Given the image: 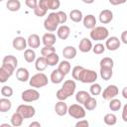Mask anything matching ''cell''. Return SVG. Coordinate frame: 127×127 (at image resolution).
Masks as SVG:
<instances>
[{"mask_svg":"<svg viewBox=\"0 0 127 127\" xmlns=\"http://www.w3.org/2000/svg\"><path fill=\"white\" fill-rule=\"evenodd\" d=\"M75 88H76V84H75V81L73 79H66L62 88H60L57 93H56V97L59 99V100H63L64 101L65 99H67L69 96L73 95L74 94V91H75Z\"/></svg>","mask_w":127,"mask_h":127,"instance_id":"1","label":"cell"},{"mask_svg":"<svg viewBox=\"0 0 127 127\" xmlns=\"http://www.w3.org/2000/svg\"><path fill=\"white\" fill-rule=\"evenodd\" d=\"M59 24H61V23H60L58 13L57 12H51L44 21V28L48 32H54V31L58 30Z\"/></svg>","mask_w":127,"mask_h":127,"instance_id":"2","label":"cell"},{"mask_svg":"<svg viewBox=\"0 0 127 127\" xmlns=\"http://www.w3.org/2000/svg\"><path fill=\"white\" fill-rule=\"evenodd\" d=\"M89 36L91 40L99 42V41L106 40L109 36V32H108V29L105 28L104 26H95L93 29H91Z\"/></svg>","mask_w":127,"mask_h":127,"instance_id":"3","label":"cell"},{"mask_svg":"<svg viewBox=\"0 0 127 127\" xmlns=\"http://www.w3.org/2000/svg\"><path fill=\"white\" fill-rule=\"evenodd\" d=\"M49 82V79H48V76L43 73V72H38L36 74H34L30 79H29V84L30 86L32 87H35V88H41V87H44L48 84Z\"/></svg>","mask_w":127,"mask_h":127,"instance_id":"4","label":"cell"},{"mask_svg":"<svg viewBox=\"0 0 127 127\" xmlns=\"http://www.w3.org/2000/svg\"><path fill=\"white\" fill-rule=\"evenodd\" d=\"M97 72L92 70V69H87L83 68L79 74L78 80L83 82V83H93L97 79Z\"/></svg>","mask_w":127,"mask_h":127,"instance_id":"5","label":"cell"},{"mask_svg":"<svg viewBox=\"0 0 127 127\" xmlns=\"http://www.w3.org/2000/svg\"><path fill=\"white\" fill-rule=\"evenodd\" d=\"M15 69L16 68L13 65L2 63V65L0 67V82H2V83L6 82L8 80V78H10L13 75Z\"/></svg>","mask_w":127,"mask_h":127,"instance_id":"6","label":"cell"},{"mask_svg":"<svg viewBox=\"0 0 127 127\" xmlns=\"http://www.w3.org/2000/svg\"><path fill=\"white\" fill-rule=\"evenodd\" d=\"M21 98L24 102H34V101L39 100L40 93L35 88H29V89H26L22 92Z\"/></svg>","mask_w":127,"mask_h":127,"instance_id":"7","label":"cell"},{"mask_svg":"<svg viewBox=\"0 0 127 127\" xmlns=\"http://www.w3.org/2000/svg\"><path fill=\"white\" fill-rule=\"evenodd\" d=\"M85 108L84 107H82L80 104H71L69 107H68V111H67V113L71 116V117H73V118H75V119H81V118H83L84 116H85Z\"/></svg>","mask_w":127,"mask_h":127,"instance_id":"8","label":"cell"},{"mask_svg":"<svg viewBox=\"0 0 127 127\" xmlns=\"http://www.w3.org/2000/svg\"><path fill=\"white\" fill-rule=\"evenodd\" d=\"M19 113H21V115L24 117V119H28V118H32L35 116L36 114V109L34 106L32 105H28V104H21L17 107V110Z\"/></svg>","mask_w":127,"mask_h":127,"instance_id":"9","label":"cell"},{"mask_svg":"<svg viewBox=\"0 0 127 127\" xmlns=\"http://www.w3.org/2000/svg\"><path fill=\"white\" fill-rule=\"evenodd\" d=\"M118 92H119L118 87L114 84H110L107 87H105V89L102 91V98L104 100H110L112 98H115Z\"/></svg>","mask_w":127,"mask_h":127,"instance_id":"10","label":"cell"},{"mask_svg":"<svg viewBox=\"0 0 127 127\" xmlns=\"http://www.w3.org/2000/svg\"><path fill=\"white\" fill-rule=\"evenodd\" d=\"M39 5L44 9L48 10H57L60 8L61 2L60 0H40Z\"/></svg>","mask_w":127,"mask_h":127,"instance_id":"11","label":"cell"},{"mask_svg":"<svg viewBox=\"0 0 127 127\" xmlns=\"http://www.w3.org/2000/svg\"><path fill=\"white\" fill-rule=\"evenodd\" d=\"M120 40L117 38V37H110V38H107L106 40V43H105V47L107 50L109 51H116L120 48Z\"/></svg>","mask_w":127,"mask_h":127,"instance_id":"12","label":"cell"},{"mask_svg":"<svg viewBox=\"0 0 127 127\" xmlns=\"http://www.w3.org/2000/svg\"><path fill=\"white\" fill-rule=\"evenodd\" d=\"M12 45H13V48L17 51H24L26 50V47L28 45L27 43V40L23 37H16L13 42H12Z\"/></svg>","mask_w":127,"mask_h":127,"instance_id":"13","label":"cell"},{"mask_svg":"<svg viewBox=\"0 0 127 127\" xmlns=\"http://www.w3.org/2000/svg\"><path fill=\"white\" fill-rule=\"evenodd\" d=\"M113 19V13L111 10L104 9L99 13V21L101 24H108Z\"/></svg>","mask_w":127,"mask_h":127,"instance_id":"14","label":"cell"},{"mask_svg":"<svg viewBox=\"0 0 127 127\" xmlns=\"http://www.w3.org/2000/svg\"><path fill=\"white\" fill-rule=\"evenodd\" d=\"M70 35V29L66 25H62L57 30V36L61 40H66Z\"/></svg>","mask_w":127,"mask_h":127,"instance_id":"15","label":"cell"},{"mask_svg":"<svg viewBox=\"0 0 127 127\" xmlns=\"http://www.w3.org/2000/svg\"><path fill=\"white\" fill-rule=\"evenodd\" d=\"M16 78L21 82H26L30 79V73L27 68L25 67H19L16 70Z\"/></svg>","mask_w":127,"mask_h":127,"instance_id":"16","label":"cell"},{"mask_svg":"<svg viewBox=\"0 0 127 127\" xmlns=\"http://www.w3.org/2000/svg\"><path fill=\"white\" fill-rule=\"evenodd\" d=\"M55 111L59 116H64L67 113L68 107H67V105L64 101L59 100V102H57L56 105H55Z\"/></svg>","mask_w":127,"mask_h":127,"instance_id":"17","label":"cell"},{"mask_svg":"<svg viewBox=\"0 0 127 127\" xmlns=\"http://www.w3.org/2000/svg\"><path fill=\"white\" fill-rule=\"evenodd\" d=\"M92 48H93L92 43H91V41H90L89 39H87V38H83V39L79 42V44H78V49H79V51L82 52V53H88L89 51L92 50Z\"/></svg>","mask_w":127,"mask_h":127,"instance_id":"18","label":"cell"},{"mask_svg":"<svg viewBox=\"0 0 127 127\" xmlns=\"http://www.w3.org/2000/svg\"><path fill=\"white\" fill-rule=\"evenodd\" d=\"M27 43H28V46L30 48H32V49H38V48H40L41 40H40V37L37 34H32V35H30L28 37Z\"/></svg>","mask_w":127,"mask_h":127,"instance_id":"19","label":"cell"},{"mask_svg":"<svg viewBox=\"0 0 127 127\" xmlns=\"http://www.w3.org/2000/svg\"><path fill=\"white\" fill-rule=\"evenodd\" d=\"M64 76H65V74H64L62 71H60L59 69H55V70L52 71L51 76H50V79H51V81L53 83L59 84V83H61L64 79Z\"/></svg>","mask_w":127,"mask_h":127,"instance_id":"20","label":"cell"},{"mask_svg":"<svg viewBox=\"0 0 127 127\" xmlns=\"http://www.w3.org/2000/svg\"><path fill=\"white\" fill-rule=\"evenodd\" d=\"M83 22V26L86 29H93L96 26V19L92 14H88L86 16H84V18L82 19Z\"/></svg>","mask_w":127,"mask_h":127,"instance_id":"21","label":"cell"},{"mask_svg":"<svg viewBox=\"0 0 127 127\" xmlns=\"http://www.w3.org/2000/svg\"><path fill=\"white\" fill-rule=\"evenodd\" d=\"M76 53H77L76 49L74 47H72V46H66L63 50V56L66 60H72V59H74L75 56H76Z\"/></svg>","mask_w":127,"mask_h":127,"instance_id":"22","label":"cell"},{"mask_svg":"<svg viewBox=\"0 0 127 127\" xmlns=\"http://www.w3.org/2000/svg\"><path fill=\"white\" fill-rule=\"evenodd\" d=\"M56 36L53 33H46L42 37V42L45 46H54L56 44Z\"/></svg>","mask_w":127,"mask_h":127,"instance_id":"23","label":"cell"},{"mask_svg":"<svg viewBox=\"0 0 127 127\" xmlns=\"http://www.w3.org/2000/svg\"><path fill=\"white\" fill-rule=\"evenodd\" d=\"M48 63H47V60H46V57H40L36 60L35 62V67L38 71H44L47 66H48Z\"/></svg>","mask_w":127,"mask_h":127,"instance_id":"24","label":"cell"},{"mask_svg":"<svg viewBox=\"0 0 127 127\" xmlns=\"http://www.w3.org/2000/svg\"><path fill=\"white\" fill-rule=\"evenodd\" d=\"M90 96H91V95L89 94V92H87V91H85V90H79V91H77L76 94H75V100H76L77 103L83 104V103L87 100V98H89Z\"/></svg>","mask_w":127,"mask_h":127,"instance_id":"25","label":"cell"},{"mask_svg":"<svg viewBox=\"0 0 127 127\" xmlns=\"http://www.w3.org/2000/svg\"><path fill=\"white\" fill-rule=\"evenodd\" d=\"M23 119H24V117L21 115V113H19L18 111H16L11 116V124H12V126H14V127L21 126L22 123H23Z\"/></svg>","mask_w":127,"mask_h":127,"instance_id":"26","label":"cell"},{"mask_svg":"<svg viewBox=\"0 0 127 127\" xmlns=\"http://www.w3.org/2000/svg\"><path fill=\"white\" fill-rule=\"evenodd\" d=\"M6 7L11 12L19 11L21 8V2L19 0H8L6 3Z\"/></svg>","mask_w":127,"mask_h":127,"instance_id":"27","label":"cell"},{"mask_svg":"<svg viewBox=\"0 0 127 127\" xmlns=\"http://www.w3.org/2000/svg\"><path fill=\"white\" fill-rule=\"evenodd\" d=\"M69 18L72 22L74 23H78L80 21H82L83 19V16H82V12L80 10H77V9H73L70 11L69 13Z\"/></svg>","mask_w":127,"mask_h":127,"instance_id":"28","label":"cell"},{"mask_svg":"<svg viewBox=\"0 0 127 127\" xmlns=\"http://www.w3.org/2000/svg\"><path fill=\"white\" fill-rule=\"evenodd\" d=\"M113 75V70L112 67H106V66H102L100 67V76L102 79L104 80H109Z\"/></svg>","mask_w":127,"mask_h":127,"instance_id":"29","label":"cell"},{"mask_svg":"<svg viewBox=\"0 0 127 127\" xmlns=\"http://www.w3.org/2000/svg\"><path fill=\"white\" fill-rule=\"evenodd\" d=\"M11 107H12V102L7 97H3L0 99V112L2 113L7 112L11 109Z\"/></svg>","mask_w":127,"mask_h":127,"instance_id":"30","label":"cell"},{"mask_svg":"<svg viewBox=\"0 0 127 127\" xmlns=\"http://www.w3.org/2000/svg\"><path fill=\"white\" fill-rule=\"evenodd\" d=\"M24 59L27 63H33L36 61V52L34 49H26L24 52Z\"/></svg>","mask_w":127,"mask_h":127,"instance_id":"31","label":"cell"},{"mask_svg":"<svg viewBox=\"0 0 127 127\" xmlns=\"http://www.w3.org/2000/svg\"><path fill=\"white\" fill-rule=\"evenodd\" d=\"M70 68H71V65H70V64H69L68 61H62L59 64V66H58V69L60 71H62L64 74H65V75L67 73H69Z\"/></svg>","mask_w":127,"mask_h":127,"instance_id":"32","label":"cell"},{"mask_svg":"<svg viewBox=\"0 0 127 127\" xmlns=\"http://www.w3.org/2000/svg\"><path fill=\"white\" fill-rule=\"evenodd\" d=\"M83 106H84V108H85L86 110L91 111V110H93V109L96 108V106H97V100H96L94 97L90 96V97L87 98V100L83 103Z\"/></svg>","mask_w":127,"mask_h":127,"instance_id":"33","label":"cell"},{"mask_svg":"<svg viewBox=\"0 0 127 127\" xmlns=\"http://www.w3.org/2000/svg\"><path fill=\"white\" fill-rule=\"evenodd\" d=\"M46 60H47V63L50 66H55L56 64H59V61H60V58L58 56L57 53H53L49 56L46 57Z\"/></svg>","mask_w":127,"mask_h":127,"instance_id":"34","label":"cell"},{"mask_svg":"<svg viewBox=\"0 0 127 127\" xmlns=\"http://www.w3.org/2000/svg\"><path fill=\"white\" fill-rule=\"evenodd\" d=\"M103 121H104V123H105L106 125L113 126V125H115L116 122H117V117H116V115L113 114V113H107V114H105V116H104V118H103Z\"/></svg>","mask_w":127,"mask_h":127,"instance_id":"35","label":"cell"},{"mask_svg":"<svg viewBox=\"0 0 127 127\" xmlns=\"http://www.w3.org/2000/svg\"><path fill=\"white\" fill-rule=\"evenodd\" d=\"M2 63L11 64V65H13L15 68H16L17 65H18V60H17V58H16L15 56H13V55H7V56H5V57L3 58Z\"/></svg>","mask_w":127,"mask_h":127,"instance_id":"36","label":"cell"},{"mask_svg":"<svg viewBox=\"0 0 127 127\" xmlns=\"http://www.w3.org/2000/svg\"><path fill=\"white\" fill-rule=\"evenodd\" d=\"M101 92H102V87L99 83H96V82L91 83V85L89 87V93L91 95L96 96V95H99Z\"/></svg>","mask_w":127,"mask_h":127,"instance_id":"37","label":"cell"},{"mask_svg":"<svg viewBox=\"0 0 127 127\" xmlns=\"http://www.w3.org/2000/svg\"><path fill=\"white\" fill-rule=\"evenodd\" d=\"M122 106V103L119 99H116V98H112L110 99L109 101V108L111 111H118Z\"/></svg>","mask_w":127,"mask_h":127,"instance_id":"38","label":"cell"},{"mask_svg":"<svg viewBox=\"0 0 127 127\" xmlns=\"http://www.w3.org/2000/svg\"><path fill=\"white\" fill-rule=\"evenodd\" d=\"M1 94H2V96L7 97V98L11 97L13 95V88L9 85H3L1 87Z\"/></svg>","mask_w":127,"mask_h":127,"instance_id":"39","label":"cell"},{"mask_svg":"<svg viewBox=\"0 0 127 127\" xmlns=\"http://www.w3.org/2000/svg\"><path fill=\"white\" fill-rule=\"evenodd\" d=\"M102 66L112 67V68H113V66H114V62H113V60H112L111 58H109V57L103 58V59L100 61V67H102Z\"/></svg>","mask_w":127,"mask_h":127,"instance_id":"40","label":"cell"},{"mask_svg":"<svg viewBox=\"0 0 127 127\" xmlns=\"http://www.w3.org/2000/svg\"><path fill=\"white\" fill-rule=\"evenodd\" d=\"M53 53H56V49L54 48V46H45L41 49V54L43 57H47Z\"/></svg>","mask_w":127,"mask_h":127,"instance_id":"41","label":"cell"},{"mask_svg":"<svg viewBox=\"0 0 127 127\" xmlns=\"http://www.w3.org/2000/svg\"><path fill=\"white\" fill-rule=\"evenodd\" d=\"M105 49H106V47H105L103 44L98 43V44H95V45L93 46L92 51H93V53L96 54V55H101V54H103V53L105 52Z\"/></svg>","mask_w":127,"mask_h":127,"instance_id":"42","label":"cell"},{"mask_svg":"<svg viewBox=\"0 0 127 127\" xmlns=\"http://www.w3.org/2000/svg\"><path fill=\"white\" fill-rule=\"evenodd\" d=\"M83 68H84V67H83V66H81V65H75V66L72 68V71H71L72 78H73V79L78 80L79 74H80V72H81V70H82Z\"/></svg>","mask_w":127,"mask_h":127,"instance_id":"43","label":"cell"},{"mask_svg":"<svg viewBox=\"0 0 127 127\" xmlns=\"http://www.w3.org/2000/svg\"><path fill=\"white\" fill-rule=\"evenodd\" d=\"M47 10L46 9H44L43 7H41L40 5H38L37 6V8H35L34 9V13H35V15L37 16V17H43V16H45L46 14H47Z\"/></svg>","mask_w":127,"mask_h":127,"instance_id":"44","label":"cell"},{"mask_svg":"<svg viewBox=\"0 0 127 127\" xmlns=\"http://www.w3.org/2000/svg\"><path fill=\"white\" fill-rule=\"evenodd\" d=\"M25 4H26L27 7H29V8L34 10L39 5V1L38 0H25Z\"/></svg>","mask_w":127,"mask_h":127,"instance_id":"45","label":"cell"},{"mask_svg":"<svg viewBox=\"0 0 127 127\" xmlns=\"http://www.w3.org/2000/svg\"><path fill=\"white\" fill-rule=\"evenodd\" d=\"M58 15H59V19H60V23L61 24H64L67 20V15L65 14V12L64 11H58L57 12Z\"/></svg>","mask_w":127,"mask_h":127,"instance_id":"46","label":"cell"},{"mask_svg":"<svg viewBox=\"0 0 127 127\" xmlns=\"http://www.w3.org/2000/svg\"><path fill=\"white\" fill-rule=\"evenodd\" d=\"M88 125H89L88 121H87V120H84V119L79 120V121H78V122H76V124H75V126H76V127H87Z\"/></svg>","mask_w":127,"mask_h":127,"instance_id":"47","label":"cell"},{"mask_svg":"<svg viewBox=\"0 0 127 127\" xmlns=\"http://www.w3.org/2000/svg\"><path fill=\"white\" fill-rule=\"evenodd\" d=\"M109 3L113 6H117V5H121V4H124L127 0H108Z\"/></svg>","mask_w":127,"mask_h":127,"instance_id":"48","label":"cell"},{"mask_svg":"<svg viewBox=\"0 0 127 127\" xmlns=\"http://www.w3.org/2000/svg\"><path fill=\"white\" fill-rule=\"evenodd\" d=\"M122 119L124 122H127V103L123 106L122 109Z\"/></svg>","mask_w":127,"mask_h":127,"instance_id":"49","label":"cell"},{"mask_svg":"<svg viewBox=\"0 0 127 127\" xmlns=\"http://www.w3.org/2000/svg\"><path fill=\"white\" fill-rule=\"evenodd\" d=\"M120 40L122 41V43H123V44L127 45V30L122 32V34H121V37H120Z\"/></svg>","mask_w":127,"mask_h":127,"instance_id":"50","label":"cell"},{"mask_svg":"<svg viewBox=\"0 0 127 127\" xmlns=\"http://www.w3.org/2000/svg\"><path fill=\"white\" fill-rule=\"evenodd\" d=\"M29 126H30V127H41V123L38 122V121H34V122L30 123Z\"/></svg>","mask_w":127,"mask_h":127,"instance_id":"51","label":"cell"},{"mask_svg":"<svg viewBox=\"0 0 127 127\" xmlns=\"http://www.w3.org/2000/svg\"><path fill=\"white\" fill-rule=\"evenodd\" d=\"M121 94H122L123 98L127 99V86H125V87L122 89V92H121Z\"/></svg>","mask_w":127,"mask_h":127,"instance_id":"52","label":"cell"},{"mask_svg":"<svg viewBox=\"0 0 127 127\" xmlns=\"http://www.w3.org/2000/svg\"><path fill=\"white\" fill-rule=\"evenodd\" d=\"M83 3H85V4H92L93 2H94V0H81Z\"/></svg>","mask_w":127,"mask_h":127,"instance_id":"53","label":"cell"},{"mask_svg":"<svg viewBox=\"0 0 127 127\" xmlns=\"http://www.w3.org/2000/svg\"><path fill=\"white\" fill-rule=\"evenodd\" d=\"M0 127H11L9 124H7V123H5V124H1L0 125Z\"/></svg>","mask_w":127,"mask_h":127,"instance_id":"54","label":"cell"},{"mask_svg":"<svg viewBox=\"0 0 127 127\" xmlns=\"http://www.w3.org/2000/svg\"><path fill=\"white\" fill-rule=\"evenodd\" d=\"M0 1H4V0H0Z\"/></svg>","mask_w":127,"mask_h":127,"instance_id":"55","label":"cell"}]
</instances>
